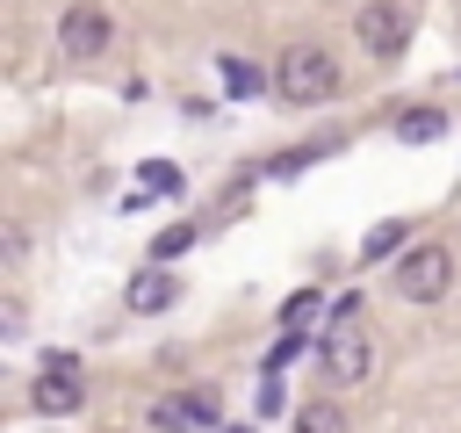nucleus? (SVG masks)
Wrapping results in <instances>:
<instances>
[{"label":"nucleus","mask_w":461,"mask_h":433,"mask_svg":"<svg viewBox=\"0 0 461 433\" xmlns=\"http://www.w3.org/2000/svg\"><path fill=\"white\" fill-rule=\"evenodd\" d=\"M108 43H115V14H108V7L72 0V7L58 14V51H65V58H101Z\"/></svg>","instance_id":"20e7f679"},{"label":"nucleus","mask_w":461,"mask_h":433,"mask_svg":"<svg viewBox=\"0 0 461 433\" xmlns=\"http://www.w3.org/2000/svg\"><path fill=\"white\" fill-rule=\"evenodd\" d=\"M353 36H360L367 58H403V43H411V14H403L396 0H367V7L353 14Z\"/></svg>","instance_id":"39448f33"},{"label":"nucleus","mask_w":461,"mask_h":433,"mask_svg":"<svg viewBox=\"0 0 461 433\" xmlns=\"http://www.w3.org/2000/svg\"><path fill=\"white\" fill-rule=\"evenodd\" d=\"M0 253H7V267H22L29 260V224H7L0 231Z\"/></svg>","instance_id":"dca6fc26"},{"label":"nucleus","mask_w":461,"mask_h":433,"mask_svg":"<svg viewBox=\"0 0 461 433\" xmlns=\"http://www.w3.org/2000/svg\"><path fill=\"white\" fill-rule=\"evenodd\" d=\"M79 397H86V382H79V361H72V354H50V368L29 382L36 419H72V411H79Z\"/></svg>","instance_id":"423d86ee"},{"label":"nucleus","mask_w":461,"mask_h":433,"mask_svg":"<svg viewBox=\"0 0 461 433\" xmlns=\"http://www.w3.org/2000/svg\"><path fill=\"white\" fill-rule=\"evenodd\" d=\"M137 180H144V195H180V188H187V173H180V166H166V159H144V166H137Z\"/></svg>","instance_id":"f8f14e48"},{"label":"nucleus","mask_w":461,"mask_h":433,"mask_svg":"<svg viewBox=\"0 0 461 433\" xmlns=\"http://www.w3.org/2000/svg\"><path fill=\"white\" fill-rule=\"evenodd\" d=\"M216 72H223V94H230V101H245V94H259V87H274V79H267V72H259L252 58H223Z\"/></svg>","instance_id":"1a4fd4ad"},{"label":"nucleus","mask_w":461,"mask_h":433,"mask_svg":"<svg viewBox=\"0 0 461 433\" xmlns=\"http://www.w3.org/2000/svg\"><path fill=\"white\" fill-rule=\"evenodd\" d=\"M187 245H194V224H166V231H158V238H151V260H158V267H166V260H180V253H187Z\"/></svg>","instance_id":"4468645a"},{"label":"nucleus","mask_w":461,"mask_h":433,"mask_svg":"<svg viewBox=\"0 0 461 433\" xmlns=\"http://www.w3.org/2000/svg\"><path fill=\"white\" fill-rule=\"evenodd\" d=\"M223 433H252V426H223Z\"/></svg>","instance_id":"a211bd4d"},{"label":"nucleus","mask_w":461,"mask_h":433,"mask_svg":"<svg viewBox=\"0 0 461 433\" xmlns=\"http://www.w3.org/2000/svg\"><path fill=\"white\" fill-rule=\"evenodd\" d=\"M317 303H324V296H317V289H295V296H288V303H281V332H303V325H310V318H317Z\"/></svg>","instance_id":"2eb2a0df"},{"label":"nucleus","mask_w":461,"mask_h":433,"mask_svg":"<svg viewBox=\"0 0 461 433\" xmlns=\"http://www.w3.org/2000/svg\"><path fill=\"white\" fill-rule=\"evenodd\" d=\"M439 130H447L439 108H403V115H396V137H411V144H432Z\"/></svg>","instance_id":"9b49d317"},{"label":"nucleus","mask_w":461,"mask_h":433,"mask_svg":"<svg viewBox=\"0 0 461 433\" xmlns=\"http://www.w3.org/2000/svg\"><path fill=\"white\" fill-rule=\"evenodd\" d=\"M122 303H130L137 318H158L166 303H180V281H173V274H166V267L151 260L144 274H130V289H122Z\"/></svg>","instance_id":"6e6552de"},{"label":"nucleus","mask_w":461,"mask_h":433,"mask_svg":"<svg viewBox=\"0 0 461 433\" xmlns=\"http://www.w3.org/2000/svg\"><path fill=\"white\" fill-rule=\"evenodd\" d=\"M274 94H281L288 108H317V101H331V94H339V58L317 51V43H288V51L274 58Z\"/></svg>","instance_id":"f257e3e1"},{"label":"nucleus","mask_w":461,"mask_h":433,"mask_svg":"<svg viewBox=\"0 0 461 433\" xmlns=\"http://www.w3.org/2000/svg\"><path fill=\"white\" fill-rule=\"evenodd\" d=\"M216 419V390H180V397H158L151 404V426L158 433H202Z\"/></svg>","instance_id":"0eeeda50"},{"label":"nucleus","mask_w":461,"mask_h":433,"mask_svg":"<svg viewBox=\"0 0 461 433\" xmlns=\"http://www.w3.org/2000/svg\"><path fill=\"white\" fill-rule=\"evenodd\" d=\"M295 354H303V332H281V339H274V354H267V375H281Z\"/></svg>","instance_id":"f3484780"},{"label":"nucleus","mask_w":461,"mask_h":433,"mask_svg":"<svg viewBox=\"0 0 461 433\" xmlns=\"http://www.w3.org/2000/svg\"><path fill=\"white\" fill-rule=\"evenodd\" d=\"M447 289H454V253L447 245H411L396 260V296L403 303H439Z\"/></svg>","instance_id":"f03ea898"},{"label":"nucleus","mask_w":461,"mask_h":433,"mask_svg":"<svg viewBox=\"0 0 461 433\" xmlns=\"http://www.w3.org/2000/svg\"><path fill=\"white\" fill-rule=\"evenodd\" d=\"M396 245H403V224H396V216H382V224L360 238V260H396Z\"/></svg>","instance_id":"ddd939ff"},{"label":"nucleus","mask_w":461,"mask_h":433,"mask_svg":"<svg viewBox=\"0 0 461 433\" xmlns=\"http://www.w3.org/2000/svg\"><path fill=\"white\" fill-rule=\"evenodd\" d=\"M317 354H324V361H317V368H324V382H346V390H353V382H367V375H375V339H367V325H360V318H353V325H331Z\"/></svg>","instance_id":"7ed1b4c3"},{"label":"nucleus","mask_w":461,"mask_h":433,"mask_svg":"<svg viewBox=\"0 0 461 433\" xmlns=\"http://www.w3.org/2000/svg\"><path fill=\"white\" fill-rule=\"evenodd\" d=\"M346 426H353V419H346L331 397H310V404L295 411V433H346Z\"/></svg>","instance_id":"9d476101"}]
</instances>
